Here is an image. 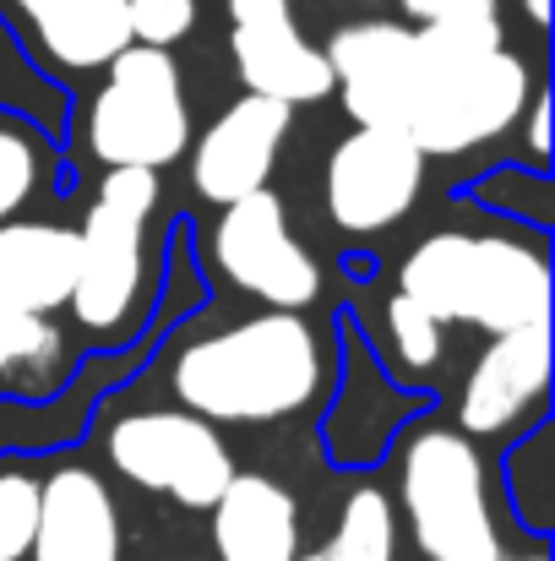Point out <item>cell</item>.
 <instances>
[{"label":"cell","instance_id":"obj_1","mask_svg":"<svg viewBox=\"0 0 555 561\" xmlns=\"http://www.w3.org/2000/svg\"><path fill=\"white\" fill-rule=\"evenodd\" d=\"M414 49H419V82L403 131L425 159L469 153L512 131V121H523L534 99V77L501 44V16L425 22L414 27Z\"/></svg>","mask_w":555,"mask_h":561},{"label":"cell","instance_id":"obj_2","mask_svg":"<svg viewBox=\"0 0 555 561\" xmlns=\"http://www.w3.org/2000/svg\"><path fill=\"white\" fill-rule=\"evenodd\" d=\"M322 387L316 333L294 311L251 317L229 333L196 339L175 360V392L212 425H267L305 409Z\"/></svg>","mask_w":555,"mask_h":561},{"label":"cell","instance_id":"obj_3","mask_svg":"<svg viewBox=\"0 0 555 561\" xmlns=\"http://www.w3.org/2000/svg\"><path fill=\"white\" fill-rule=\"evenodd\" d=\"M397 295L419 300L436 322H469L485 333H512L551 322V267L534 245L441 229L419 240L397 273Z\"/></svg>","mask_w":555,"mask_h":561},{"label":"cell","instance_id":"obj_4","mask_svg":"<svg viewBox=\"0 0 555 561\" xmlns=\"http://www.w3.org/2000/svg\"><path fill=\"white\" fill-rule=\"evenodd\" d=\"M190 142L181 66L170 49L126 44L88 110V148L109 170H164Z\"/></svg>","mask_w":555,"mask_h":561},{"label":"cell","instance_id":"obj_5","mask_svg":"<svg viewBox=\"0 0 555 561\" xmlns=\"http://www.w3.org/2000/svg\"><path fill=\"white\" fill-rule=\"evenodd\" d=\"M403 513L430 561H501L485 463L463 431H419L403 453Z\"/></svg>","mask_w":555,"mask_h":561},{"label":"cell","instance_id":"obj_6","mask_svg":"<svg viewBox=\"0 0 555 561\" xmlns=\"http://www.w3.org/2000/svg\"><path fill=\"white\" fill-rule=\"evenodd\" d=\"M159 202V170H109L77 234L71 300L88 333H109L137 311L142 295V234Z\"/></svg>","mask_w":555,"mask_h":561},{"label":"cell","instance_id":"obj_7","mask_svg":"<svg viewBox=\"0 0 555 561\" xmlns=\"http://www.w3.org/2000/svg\"><path fill=\"white\" fill-rule=\"evenodd\" d=\"M109 463L131 485L164 491L196 513H207L218 502V491L234 480V458H229L218 425L190 414V409H148V414L115 420L109 425Z\"/></svg>","mask_w":555,"mask_h":561},{"label":"cell","instance_id":"obj_8","mask_svg":"<svg viewBox=\"0 0 555 561\" xmlns=\"http://www.w3.org/2000/svg\"><path fill=\"white\" fill-rule=\"evenodd\" d=\"M212 256L229 273V284L267 300L273 311H305L322 295L316 256L289 234L284 202L267 186L223 207V218L212 229Z\"/></svg>","mask_w":555,"mask_h":561},{"label":"cell","instance_id":"obj_9","mask_svg":"<svg viewBox=\"0 0 555 561\" xmlns=\"http://www.w3.org/2000/svg\"><path fill=\"white\" fill-rule=\"evenodd\" d=\"M425 186V153L408 131L360 126L327 159V213L344 234H375L397 224Z\"/></svg>","mask_w":555,"mask_h":561},{"label":"cell","instance_id":"obj_10","mask_svg":"<svg viewBox=\"0 0 555 561\" xmlns=\"http://www.w3.org/2000/svg\"><path fill=\"white\" fill-rule=\"evenodd\" d=\"M229 55L245 93L278 99L289 110L333 93L327 49L294 27L289 0H229Z\"/></svg>","mask_w":555,"mask_h":561},{"label":"cell","instance_id":"obj_11","mask_svg":"<svg viewBox=\"0 0 555 561\" xmlns=\"http://www.w3.org/2000/svg\"><path fill=\"white\" fill-rule=\"evenodd\" d=\"M327 66H333V88L344 93L349 121L403 131L408 104H414V82H419L414 27H403V22L338 27L327 44Z\"/></svg>","mask_w":555,"mask_h":561},{"label":"cell","instance_id":"obj_12","mask_svg":"<svg viewBox=\"0 0 555 561\" xmlns=\"http://www.w3.org/2000/svg\"><path fill=\"white\" fill-rule=\"evenodd\" d=\"M289 115H294L289 104L262 99V93H245L240 104H229L190 153V186L212 207H229V202L262 191L273 175L278 142L289 131Z\"/></svg>","mask_w":555,"mask_h":561},{"label":"cell","instance_id":"obj_13","mask_svg":"<svg viewBox=\"0 0 555 561\" xmlns=\"http://www.w3.org/2000/svg\"><path fill=\"white\" fill-rule=\"evenodd\" d=\"M545 381H551V322H529V328L496 333V344L479 355V366L463 381L458 425L469 436L507 431L545 392Z\"/></svg>","mask_w":555,"mask_h":561},{"label":"cell","instance_id":"obj_14","mask_svg":"<svg viewBox=\"0 0 555 561\" xmlns=\"http://www.w3.org/2000/svg\"><path fill=\"white\" fill-rule=\"evenodd\" d=\"M33 561H120V513L93 469H55L38 485Z\"/></svg>","mask_w":555,"mask_h":561},{"label":"cell","instance_id":"obj_15","mask_svg":"<svg viewBox=\"0 0 555 561\" xmlns=\"http://www.w3.org/2000/svg\"><path fill=\"white\" fill-rule=\"evenodd\" d=\"M212 513L218 561H294L300 557V507L267 474H234Z\"/></svg>","mask_w":555,"mask_h":561},{"label":"cell","instance_id":"obj_16","mask_svg":"<svg viewBox=\"0 0 555 561\" xmlns=\"http://www.w3.org/2000/svg\"><path fill=\"white\" fill-rule=\"evenodd\" d=\"M77 284V229L0 218V300L49 317Z\"/></svg>","mask_w":555,"mask_h":561},{"label":"cell","instance_id":"obj_17","mask_svg":"<svg viewBox=\"0 0 555 561\" xmlns=\"http://www.w3.org/2000/svg\"><path fill=\"white\" fill-rule=\"evenodd\" d=\"M16 11L33 22L38 44L66 71L109 66L131 44L126 0H16Z\"/></svg>","mask_w":555,"mask_h":561},{"label":"cell","instance_id":"obj_18","mask_svg":"<svg viewBox=\"0 0 555 561\" xmlns=\"http://www.w3.org/2000/svg\"><path fill=\"white\" fill-rule=\"evenodd\" d=\"M322 561H392L397 557V518H392V502L360 485L349 502H344V518L333 529V540L316 551Z\"/></svg>","mask_w":555,"mask_h":561},{"label":"cell","instance_id":"obj_19","mask_svg":"<svg viewBox=\"0 0 555 561\" xmlns=\"http://www.w3.org/2000/svg\"><path fill=\"white\" fill-rule=\"evenodd\" d=\"M55 355H60V333H55L38 311L0 300V376L5 371H44Z\"/></svg>","mask_w":555,"mask_h":561},{"label":"cell","instance_id":"obj_20","mask_svg":"<svg viewBox=\"0 0 555 561\" xmlns=\"http://www.w3.org/2000/svg\"><path fill=\"white\" fill-rule=\"evenodd\" d=\"M386 328H392V350H397V360H403L408 371H430V366L441 360V328H447V322H436L419 300L392 295Z\"/></svg>","mask_w":555,"mask_h":561},{"label":"cell","instance_id":"obj_21","mask_svg":"<svg viewBox=\"0 0 555 561\" xmlns=\"http://www.w3.org/2000/svg\"><path fill=\"white\" fill-rule=\"evenodd\" d=\"M38 524V480L5 469L0 474V561H22Z\"/></svg>","mask_w":555,"mask_h":561},{"label":"cell","instance_id":"obj_22","mask_svg":"<svg viewBox=\"0 0 555 561\" xmlns=\"http://www.w3.org/2000/svg\"><path fill=\"white\" fill-rule=\"evenodd\" d=\"M126 16H131V44L170 49V44H181L190 33L196 0H126Z\"/></svg>","mask_w":555,"mask_h":561},{"label":"cell","instance_id":"obj_23","mask_svg":"<svg viewBox=\"0 0 555 561\" xmlns=\"http://www.w3.org/2000/svg\"><path fill=\"white\" fill-rule=\"evenodd\" d=\"M33 181H38V159L33 148L0 126V218H11L27 196H33Z\"/></svg>","mask_w":555,"mask_h":561},{"label":"cell","instance_id":"obj_24","mask_svg":"<svg viewBox=\"0 0 555 561\" xmlns=\"http://www.w3.org/2000/svg\"><path fill=\"white\" fill-rule=\"evenodd\" d=\"M403 11L425 27V22H490L496 0H403Z\"/></svg>","mask_w":555,"mask_h":561},{"label":"cell","instance_id":"obj_25","mask_svg":"<svg viewBox=\"0 0 555 561\" xmlns=\"http://www.w3.org/2000/svg\"><path fill=\"white\" fill-rule=\"evenodd\" d=\"M529 148H534V159L551 153V104L545 99H534V110H529Z\"/></svg>","mask_w":555,"mask_h":561},{"label":"cell","instance_id":"obj_26","mask_svg":"<svg viewBox=\"0 0 555 561\" xmlns=\"http://www.w3.org/2000/svg\"><path fill=\"white\" fill-rule=\"evenodd\" d=\"M523 5H529V16H534V22H540V27H545V22H551V0H523Z\"/></svg>","mask_w":555,"mask_h":561},{"label":"cell","instance_id":"obj_27","mask_svg":"<svg viewBox=\"0 0 555 561\" xmlns=\"http://www.w3.org/2000/svg\"><path fill=\"white\" fill-rule=\"evenodd\" d=\"M501 561H507V557H501ZM512 561H545V557H512Z\"/></svg>","mask_w":555,"mask_h":561},{"label":"cell","instance_id":"obj_28","mask_svg":"<svg viewBox=\"0 0 555 561\" xmlns=\"http://www.w3.org/2000/svg\"><path fill=\"white\" fill-rule=\"evenodd\" d=\"M294 561H322V557H294Z\"/></svg>","mask_w":555,"mask_h":561}]
</instances>
